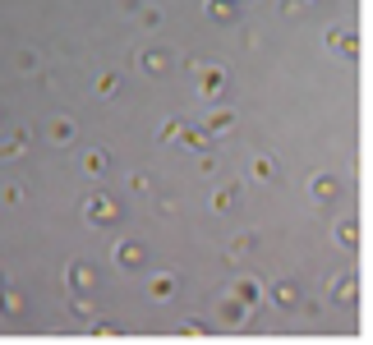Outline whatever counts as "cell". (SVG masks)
Listing matches in <instances>:
<instances>
[{"label": "cell", "instance_id": "4", "mask_svg": "<svg viewBox=\"0 0 373 345\" xmlns=\"http://www.w3.org/2000/svg\"><path fill=\"white\" fill-rule=\"evenodd\" d=\"M327 290H332V299H337V304H355L359 276L355 272H341V276H332V281H327Z\"/></svg>", "mask_w": 373, "mask_h": 345}, {"label": "cell", "instance_id": "28", "mask_svg": "<svg viewBox=\"0 0 373 345\" xmlns=\"http://www.w3.org/2000/svg\"><path fill=\"white\" fill-rule=\"evenodd\" d=\"M93 336L111 341V336H120V327H115V322H97V327H93Z\"/></svg>", "mask_w": 373, "mask_h": 345}, {"label": "cell", "instance_id": "11", "mask_svg": "<svg viewBox=\"0 0 373 345\" xmlns=\"http://www.w3.org/2000/svg\"><path fill=\"white\" fill-rule=\"evenodd\" d=\"M139 65H143V74H166V69H171V55H166L162 46H152V51L139 55Z\"/></svg>", "mask_w": 373, "mask_h": 345}, {"label": "cell", "instance_id": "18", "mask_svg": "<svg viewBox=\"0 0 373 345\" xmlns=\"http://www.w3.org/2000/svg\"><path fill=\"white\" fill-rule=\"evenodd\" d=\"M337 240L346 244V249H359V225H355V221H341V225H337Z\"/></svg>", "mask_w": 373, "mask_h": 345}, {"label": "cell", "instance_id": "26", "mask_svg": "<svg viewBox=\"0 0 373 345\" xmlns=\"http://www.w3.org/2000/svg\"><path fill=\"white\" fill-rule=\"evenodd\" d=\"M97 92H102V97L120 92V78H115V74H102V78H97Z\"/></svg>", "mask_w": 373, "mask_h": 345}, {"label": "cell", "instance_id": "20", "mask_svg": "<svg viewBox=\"0 0 373 345\" xmlns=\"http://www.w3.org/2000/svg\"><path fill=\"white\" fill-rule=\"evenodd\" d=\"M70 313H74V318H93V294H78V299H70Z\"/></svg>", "mask_w": 373, "mask_h": 345}, {"label": "cell", "instance_id": "30", "mask_svg": "<svg viewBox=\"0 0 373 345\" xmlns=\"http://www.w3.org/2000/svg\"><path fill=\"white\" fill-rule=\"evenodd\" d=\"M281 14H286V18H295V14H304V0H281Z\"/></svg>", "mask_w": 373, "mask_h": 345}, {"label": "cell", "instance_id": "8", "mask_svg": "<svg viewBox=\"0 0 373 345\" xmlns=\"http://www.w3.org/2000/svg\"><path fill=\"white\" fill-rule=\"evenodd\" d=\"M231 294H235L240 304H249V309H258V299H263V285L253 281V276H240V281L231 285Z\"/></svg>", "mask_w": 373, "mask_h": 345}, {"label": "cell", "instance_id": "22", "mask_svg": "<svg viewBox=\"0 0 373 345\" xmlns=\"http://www.w3.org/2000/svg\"><path fill=\"white\" fill-rule=\"evenodd\" d=\"M180 336H189V341H203V336H212V331L203 327V322H194V318H189V322H180Z\"/></svg>", "mask_w": 373, "mask_h": 345}, {"label": "cell", "instance_id": "15", "mask_svg": "<svg viewBox=\"0 0 373 345\" xmlns=\"http://www.w3.org/2000/svg\"><path fill=\"white\" fill-rule=\"evenodd\" d=\"M249 175H253V180H258V184H268V180H272V175H277V166H272V156H253V166H249Z\"/></svg>", "mask_w": 373, "mask_h": 345}, {"label": "cell", "instance_id": "32", "mask_svg": "<svg viewBox=\"0 0 373 345\" xmlns=\"http://www.w3.org/2000/svg\"><path fill=\"white\" fill-rule=\"evenodd\" d=\"M304 5H309V0H304Z\"/></svg>", "mask_w": 373, "mask_h": 345}, {"label": "cell", "instance_id": "3", "mask_svg": "<svg viewBox=\"0 0 373 345\" xmlns=\"http://www.w3.org/2000/svg\"><path fill=\"white\" fill-rule=\"evenodd\" d=\"M221 87H226V69L221 65H199V97H208V102H212Z\"/></svg>", "mask_w": 373, "mask_h": 345}, {"label": "cell", "instance_id": "29", "mask_svg": "<svg viewBox=\"0 0 373 345\" xmlns=\"http://www.w3.org/2000/svg\"><path fill=\"white\" fill-rule=\"evenodd\" d=\"M130 189H134V193H148V189H152V180L139 171V175H130Z\"/></svg>", "mask_w": 373, "mask_h": 345}, {"label": "cell", "instance_id": "13", "mask_svg": "<svg viewBox=\"0 0 373 345\" xmlns=\"http://www.w3.org/2000/svg\"><path fill=\"white\" fill-rule=\"evenodd\" d=\"M272 304H277V309H295V304H300V285L295 281H281L277 290H272Z\"/></svg>", "mask_w": 373, "mask_h": 345}, {"label": "cell", "instance_id": "24", "mask_svg": "<svg viewBox=\"0 0 373 345\" xmlns=\"http://www.w3.org/2000/svg\"><path fill=\"white\" fill-rule=\"evenodd\" d=\"M180 143L199 152V147H208V134H199V129H180Z\"/></svg>", "mask_w": 373, "mask_h": 345}, {"label": "cell", "instance_id": "6", "mask_svg": "<svg viewBox=\"0 0 373 345\" xmlns=\"http://www.w3.org/2000/svg\"><path fill=\"white\" fill-rule=\"evenodd\" d=\"M249 313H253V309H249V304H240L231 290L221 294V322H226V327H244V322H249Z\"/></svg>", "mask_w": 373, "mask_h": 345}, {"label": "cell", "instance_id": "7", "mask_svg": "<svg viewBox=\"0 0 373 345\" xmlns=\"http://www.w3.org/2000/svg\"><path fill=\"white\" fill-rule=\"evenodd\" d=\"M115 262H120V267H143V262H148V249H143L139 240H125L120 249H115Z\"/></svg>", "mask_w": 373, "mask_h": 345}, {"label": "cell", "instance_id": "25", "mask_svg": "<svg viewBox=\"0 0 373 345\" xmlns=\"http://www.w3.org/2000/svg\"><path fill=\"white\" fill-rule=\"evenodd\" d=\"M23 147H28V138H23V134H14L9 143H0V156H19Z\"/></svg>", "mask_w": 373, "mask_h": 345}, {"label": "cell", "instance_id": "31", "mask_svg": "<svg viewBox=\"0 0 373 345\" xmlns=\"http://www.w3.org/2000/svg\"><path fill=\"white\" fill-rule=\"evenodd\" d=\"M180 129H184V120H171V124H166V129H162V138H166V143H171V138H180Z\"/></svg>", "mask_w": 373, "mask_h": 345}, {"label": "cell", "instance_id": "1", "mask_svg": "<svg viewBox=\"0 0 373 345\" xmlns=\"http://www.w3.org/2000/svg\"><path fill=\"white\" fill-rule=\"evenodd\" d=\"M115 216H120V203H115L111 193H102V189L88 193V203H83V221L88 225H111Z\"/></svg>", "mask_w": 373, "mask_h": 345}, {"label": "cell", "instance_id": "5", "mask_svg": "<svg viewBox=\"0 0 373 345\" xmlns=\"http://www.w3.org/2000/svg\"><path fill=\"white\" fill-rule=\"evenodd\" d=\"M327 51H341L350 60H359V37L346 33V28H327Z\"/></svg>", "mask_w": 373, "mask_h": 345}, {"label": "cell", "instance_id": "27", "mask_svg": "<svg viewBox=\"0 0 373 345\" xmlns=\"http://www.w3.org/2000/svg\"><path fill=\"white\" fill-rule=\"evenodd\" d=\"M139 23H143V28H157V23H162V9H157V5L139 9Z\"/></svg>", "mask_w": 373, "mask_h": 345}, {"label": "cell", "instance_id": "12", "mask_svg": "<svg viewBox=\"0 0 373 345\" xmlns=\"http://www.w3.org/2000/svg\"><path fill=\"white\" fill-rule=\"evenodd\" d=\"M0 313H5V318H23V294L0 285Z\"/></svg>", "mask_w": 373, "mask_h": 345}, {"label": "cell", "instance_id": "16", "mask_svg": "<svg viewBox=\"0 0 373 345\" xmlns=\"http://www.w3.org/2000/svg\"><path fill=\"white\" fill-rule=\"evenodd\" d=\"M208 18H217V23L235 18V0H208Z\"/></svg>", "mask_w": 373, "mask_h": 345}, {"label": "cell", "instance_id": "9", "mask_svg": "<svg viewBox=\"0 0 373 345\" xmlns=\"http://www.w3.org/2000/svg\"><path fill=\"white\" fill-rule=\"evenodd\" d=\"M148 294L157 304H166L175 294V272H157V276H148Z\"/></svg>", "mask_w": 373, "mask_h": 345}, {"label": "cell", "instance_id": "21", "mask_svg": "<svg viewBox=\"0 0 373 345\" xmlns=\"http://www.w3.org/2000/svg\"><path fill=\"white\" fill-rule=\"evenodd\" d=\"M258 249V240H253V235H240V240L231 244V258H244V253H253Z\"/></svg>", "mask_w": 373, "mask_h": 345}, {"label": "cell", "instance_id": "19", "mask_svg": "<svg viewBox=\"0 0 373 345\" xmlns=\"http://www.w3.org/2000/svg\"><path fill=\"white\" fill-rule=\"evenodd\" d=\"M235 193H240L235 184H226V189H217V193H212V207H217V212H226V207H235Z\"/></svg>", "mask_w": 373, "mask_h": 345}, {"label": "cell", "instance_id": "23", "mask_svg": "<svg viewBox=\"0 0 373 345\" xmlns=\"http://www.w3.org/2000/svg\"><path fill=\"white\" fill-rule=\"evenodd\" d=\"M83 171H88V175H102V171H106V152H88V156H83Z\"/></svg>", "mask_w": 373, "mask_h": 345}, {"label": "cell", "instance_id": "10", "mask_svg": "<svg viewBox=\"0 0 373 345\" xmlns=\"http://www.w3.org/2000/svg\"><path fill=\"white\" fill-rule=\"evenodd\" d=\"M337 193H341V180H337L332 171H318V175H313V198L327 203V198H337Z\"/></svg>", "mask_w": 373, "mask_h": 345}, {"label": "cell", "instance_id": "2", "mask_svg": "<svg viewBox=\"0 0 373 345\" xmlns=\"http://www.w3.org/2000/svg\"><path fill=\"white\" fill-rule=\"evenodd\" d=\"M65 281H70L74 294H93V290H97V267H93V262H70Z\"/></svg>", "mask_w": 373, "mask_h": 345}, {"label": "cell", "instance_id": "14", "mask_svg": "<svg viewBox=\"0 0 373 345\" xmlns=\"http://www.w3.org/2000/svg\"><path fill=\"white\" fill-rule=\"evenodd\" d=\"M235 124V111H226V106H212L208 111V134H226Z\"/></svg>", "mask_w": 373, "mask_h": 345}, {"label": "cell", "instance_id": "17", "mask_svg": "<svg viewBox=\"0 0 373 345\" xmlns=\"http://www.w3.org/2000/svg\"><path fill=\"white\" fill-rule=\"evenodd\" d=\"M46 134H51L56 143H74V120H65V115H61V120H51V129H46Z\"/></svg>", "mask_w": 373, "mask_h": 345}]
</instances>
